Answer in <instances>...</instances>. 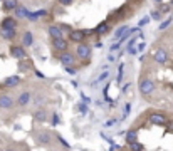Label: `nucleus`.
Here are the masks:
<instances>
[{"label": "nucleus", "instance_id": "412c9836", "mask_svg": "<svg viewBox=\"0 0 173 151\" xmlns=\"http://www.w3.org/2000/svg\"><path fill=\"white\" fill-rule=\"evenodd\" d=\"M27 13H29V10L25 7H22V5H19L17 8H15V15H17V19H27Z\"/></svg>", "mask_w": 173, "mask_h": 151}, {"label": "nucleus", "instance_id": "a211bd4d", "mask_svg": "<svg viewBox=\"0 0 173 151\" xmlns=\"http://www.w3.org/2000/svg\"><path fill=\"white\" fill-rule=\"evenodd\" d=\"M136 141H138V131L136 129H130L126 133V143L133 144V143H136Z\"/></svg>", "mask_w": 173, "mask_h": 151}, {"label": "nucleus", "instance_id": "f257e3e1", "mask_svg": "<svg viewBox=\"0 0 173 151\" xmlns=\"http://www.w3.org/2000/svg\"><path fill=\"white\" fill-rule=\"evenodd\" d=\"M153 91H155V81L150 79V77H145L140 82V92L143 96H150Z\"/></svg>", "mask_w": 173, "mask_h": 151}, {"label": "nucleus", "instance_id": "c9c22d12", "mask_svg": "<svg viewBox=\"0 0 173 151\" xmlns=\"http://www.w3.org/2000/svg\"><path fill=\"white\" fill-rule=\"evenodd\" d=\"M116 123H118V119H109V121L106 123V126H108V128H113V126H114Z\"/></svg>", "mask_w": 173, "mask_h": 151}, {"label": "nucleus", "instance_id": "20e7f679", "mask_svg": "<svg viewBox=\"0 0 173 151\" xmlns=\"http://www.w3.org/2000/svg\"><path fill=\"white\" fill-rule=\"evenodd\" d=\"M10 56L14 57V59H17V61H22V59L27 57L25 49H24L22 46H10Z\"/></svg>", "mask_w": 173, "mask_h": 151}, {"label": "nucleus", "instance_id": "7c9ffc66", "mask_svg": "<svg viewBox=\"0 0 173 151\" xmlns=\"http://www.w3.org/2000/svg\"><path fill=\"white\" fill-rule=\"evenodd\" d=\"M79 111H81V114H84V116H86L87 114V111H89V109H87V104H81V106H79Z\"/></svg>", "mask_w": 173, "mask_h": 151}, {"label": "nucleus", "instance_id": "0eeeda50", "mask_svg": "<svg viewBox=\"0 0 173 151\" xmlns=\"http://www.w3.org/2000/svg\"><path fill=\"white\" fill-rule=\"evenodd\" d=\"M52 46L59 52H66L67 47H69V40H66L64 37L62 39H52Z\"/></svg>", "mask_w": 173, "mask_h": 151}, {"label": "nucleus", "instance_id": "7ed1b4c3", "mask_svg": "<svg viewBox=\"0 0 173 151\" xmlns=\"http://www.w3.org/2000/svg\"><path fill=\"white\" fill-rule=\"evenodd\" d=\"M59 61H61V64H62L64 67H72L74 62H76V56L66 51V52H62V54L59 56Z\"/></svg>", "mask_w": 173, "mask_h": 151}, {"label": "nucleus", "instance_id": "b1692460", "mask_svg": "<svg viewBox=\"0 0 173 151\" xmlns=\"http://www.w3.org/2000/svg\"><path fill=\"white\" fill-rule=\"evenodd\" d=\"M161 17H163V12H160V10H153L151 12V19H153V20H160Z\"/></svg>", "mask_w": 173, "mask_h": 151}, {"label": "nucleus", "instance_id": "6ab92c4d", "mask_svg": "<svg viewBox=\"0 0 173 151\" xmlns=\"http://www.w3.org/2000/svg\"><path fill=\"white\" fill-rule=\"evenodd\" d=\"M94 34H98V35H104V34L109 30V24L108 22H103V24H99V25H98L96 29H94Z\"/></svg>", "mask_w": 173, "mask_h": 151}, {"label": "nucleus", "instance_id": "bb28decb", "mask_svg": "<svg viewBox=\"0 0 173 151\" xmlns=\"http://www.w3.org/2000/svg\"><path fill=\"white\" fill-rule=\"evenodd\" d=\"M27 19H29V20H32V22H36L37 19H39V15H37V12H29L27 13Z\"/></svg>", "mask_w": 173, "mask_h": 151}, {"label": "nucleus", "instance_id": "2f4dec72", "mask_svg": "<svg viewBox=\"0 0 173 151\" xmlns=\"http://www.w3.org/2000/svg\"><path fill=\"white\" fill-rule=\"evenodd\" d=\"M59 123H61V118H59V114L54 113V114H52V124L56 126V124H59Z\"/></svg>", "mask_w": 173, "mask_h": 151}, {"label": "nucleus", "instance_id": "4468645a", "mask_svg": "<svg viewBox=\"0 0 173 151\" xmlns=\"http://www.w3.org/2000/svg\"><path fill=\"white\" fill-rule=\"evenodd\" d=\"M153 59H155L158 64H166V62H168V54H166L165 51H163V49H160V51H156V52H155Z\"/></svg>", "mask_w": 173, "mask_h": 151}, {"label": "nucleus", "instance_id": "a19ab883", "mask_svg": "<svg viewBox=\"0 0 173 151\" xmlns=\"http://www.w3.org/2000/svg\"><path fill=\"white\" fill-rule=\"evenodd\" d=\"M114 59H116V57H114V56H113L111 52H109V56H108V61H111V62H113V61H114Z\"/></svg>", "mask_w": 173, "mask_h": 151}, {"label": "nucleus", "instance_id": "f3484780", "mask_svg": "<svg viewBox=\"0 0 173 151\" xmlns=\"http://www.w3.org/2000/svg\"><path fill=\"white\" fill-rule=\"evenodd\" d=\"M0 35H2L3 40H14L17 35V30H12V29H3L2 32H0Z\"/></svg>", "mask_w": 173, "mask_h": 151}, {"label": "nucleus", "instance_id": "4c0bfd02", "mask_svg": "<svg viewBox=\"0 0 173 151\" xmlns=\"http://www.w3.org/2000/svg\"><path fill=\"white\" fill-rule=\"evenodd\" d=\"M66 72H69V74H76V69H72V67H66Z\"/></svg>", "mask_w": 173, "mask_h": 151}, {"label": "nucleus", "instance_id": "5701e85b", "mask_svg": "<svg viewBox=\"0 0 173 151\" xmlns=\"http://www.w3.org/2000/svg\"><path fill=\"white\" fill-rule=\"evenodd\" d=\"M31 67H32V62H29V61H27V57H25V59H22V61H20V69H22V71L31 69Z\"/></svg>", "mask_w": 173, "mask_h": 151}, {"label": "nucleus", "instance_id": "ddd939ff", "mask_svg": "<svg viewBox=\"0 0 173 151\" xmlns=\"http://www.w3.org/2000/svg\"><path fill=\"white\" fill-rule=\"evenodd\" d=\"M20 84V77L19 76H8L7 79H3L2 86L3 87H14V86H19Z\"/></svg>", "mask_w": 173, "mask_h": 151}, {"label": "nucleus", "instance_id": "1a4fd4ad", "mask_svg": "<svg viewBox=\"0 0 173 151\" xmlns=\"http://www.w3.org/2000/svg\"><path fill=\"white\" fill-rule=\"evenodd\" d=\"M150 123H151V124H156V126H165L168 121H166V118H165L163 114L153 113V114H150Z\"/></svg>", "mask_w": 173, "mask_h": 151}, {"label": "nucleus", "instance_id": "c03bdc74", "mask_svg": "<svg viewBox=\"0 0 173 151\" xmlns=\"http://www.w3.org/2000/svg\"><path fill=\"white\" fill-rule=\"evenodd\" d=\"M153 2H156V3H160V2H161V0H153Z\"/></svg>", "mask_w": 173, "mask_h": 151}, {"label": "nucleus", "instance_id": "a18cd8bd", "mask_svg": "<svg viewBox=\"0 0 173 151\" xmlns=\"http://www.w3.org/2000/svg\"><path fill=\"white\" fill-rule=\"evenodd\" d=\"M171 7H173V2H171Z\"/></svg>", "mask_w": 173, "mask_h": 151}, {"label": "nucleus", "instance_id": "e433bc0d", "mask_svg": "<svg viewBox=\"0 0 173 151\" xmlns=\"http://www.w3.org/2000/svg\"><path fill=\"white\" fill-rule=\"evenodd\" d=\"M120 46H121V44H120V42H116V44H113V46H111V49H109V52H113V51H116V49H120Z\"/></svg>", "mask_w": 173, "mask_h": 151}, {"label": "nucleus", "instance_id": "c85d7f7f", "mask_svg": "<svg viewBox=\"0 0 173 151\" xmlns=\"http://www.w3.org/2000/svg\"><path fill=\"white\" fill-rule=\"evenodd\" d=\"M106 77H108V72L104 71V72H103V74H101L99 77H98V81H96V82H94V84H92V86H94V87H96V86H98V84H99V82H101L103 79H106Z\"/></svg>", "mask_w": 173, "mask_h": 151}, {"label": "nucleus", "instance_id": "c756f323", "mask_svg": "<svg viewBox=\"0 0 173 151\" xmlns=\"http://www.w3.org/2000/svg\"><path fill=\"white\" fill-rule=\"evenodd\" d=\"M130 111H131V104H126V106H125V111H123V119H125V118H128Z\"/></svg>", "mask_w": 173, "mask_h": 151}, {"label": "nucleus", "instance_id": "473e14b6", "mask_svg": "<svg viewBox=\"0 0 173 151\" xmlns=\"http://www.w3.org/2000/svg\"><path fill=\"white\" fill-rule=\"evenodd\" d=\"M150 22V17H145V19H141L140 24H138V27H143V25H146V24Z\"/></svg>", "mask_w": 173, "mask_h": 151}, {"label": "nucleus", "instance_id": "37998d69", "mask_svg": "<svg viewBox=\"0 0 173 151\" xmlns=\"http://www.w3.org/2000/svg\"><path fill=\"white\" fill-rule=\"evenodd\" d=\"M0 151H12V149H8V148H3V149H0Z\"/></svg>", "mask_w": 173, "mask_h": 151}, {"label": "nucleus", "instance_id": "39448f33", "mask_svg": "<svg viewBox=\"0 0 173 151\" xmlns=\"http://www.w3.org/2000/svg\"><path fill=\"white\" fill-rule=\"evenodd\" d=\"M86 37V30H79V29H72L69 32V40L71 42H76V44H81Z\"/></svg>", "mask_w": 173, "mask_h": 151}, {"label": "nucleus", "instance_id": "6e6552de", "mask_svg": "<svg viewBox=\"0 0 173 151\" xmlns=\"http://www.w3.org/2000/svg\"><path fill=\"white\" fill-rule=\"evenodd\" d=\"M47 118H49V113H47L46 108H39L36 113H34V121H36V123H46Z\"/></svg>", "mask_w": 173, "mask_h": 151}, {"label": "nucleus", "instance_id": "9d476101", "mask_svg": "<svg viewBox=\"0 0 173 151\" xmlns=\"http://www.w3.org/2000/svg\"><path fill=\"white\" fill-rule=\"evenodd\" d=\"M31 97H32V94H31L29 91L20 92V94H19V97H17V106H20V108L27 106L29 103H31Z\"/></svg>", "mask_w": 173, "mask_h": 151}, {"label": "nucleus", "instance_id": "393cba45", "mask_svg": "<svg viewBox=\"0 0 173 151\" xmlns=\"http://www.w3.org/2000/svg\"><path fill=\"white\" fill-rule=\"evenodd\" d=\"M130 146H131V151H143V144L138 143V141L133 143V144H130Z\"/></svg>", "mask_w": 173, "mask_h": 151}, {"label": "nucleus", "instance_id": "f704fd0d", "mask_svg": "<svg viewBox=\"0 0 173 151\" xmlns=\"http://www.w3.org/2000/svg\"><path fill=\"white\" fill-rule=\"evenodd\" d=\"M136 40H138V39H136V37H133V39H131V40H130V42H128V46H126V49H131V47H133V46H135V44H136Z\"/></svg>", "mask_w": 173, "mask_h": 151}, {"label": "nucleus", "instance_id": "dca6fc26", "mask_svg": "<svg viewBox=\"0 0 173 151\" xmlns=\"http://www.w3.org/2000/svg\"><path fill=\"white\" fill-rule=\"evenodd\" d=\"M17 7H19V0H3V2H2V8H3L5 12L15 10Z\"/></svg>", "mask_w": 173, "mask_h": 151}, {"label": "nucleus", "instance_id": "aec40b11", "mask_svg": "<svg viewBox=\"0 0 173 151\" xmlns=\"http://www.w3.org/2000/svg\"><path fill=\"white\" fill-rule=\"evenodd\" d=\"M22 44H24L25 47L32 46V44H34V34H32V32H25V34H24V37H22Z\"/></svg>", "mask_w": 173, "mask_h": 151}, {"label": "nucleus", "instance_id": "72a5a7b5", "mask_svg": "<svg viewBox=\"0 0 173 151\" xmlns=\"http://www.w3.org/2000/svg\"><path fill=\"white\" fill-rule=\"evenodd\" d=\"M57 139H59V141H61V144L64 146V148H69V144H67V141H66V139H64V138H62V136H59V134H57Z\"/></svg>", "mask_w": 173, "mask_h": 151}, {"label": "nucleus", "instance_id": "79ce46f5", "mask_svg": "<svg viewBox=\"0 0 173 151\" xmlns=\"http://www.w3.org/2000/svg\"><path fill=\"white\" fill-rule=\"evenodd\" d=\"M82 103H89V97H87V96H84V94H82Z\"/></svg>", "mask_w": 173, "mask_h": 151}, {"label": "nucleus", "instance_id": "58836bf2", "mask_svg": "<svg viewBox=\"0 0 173 151\" xmlns=\"http://www.w3.org/2000/svg\"><path fill=\"white\" fill-rule=\"evenodd\" d=\"M46 13H47V10H37V15H39V17H44Z\"/></svg>", "mask_w": 173, "mask_h": 151}, {"label": "nucleus", "instance_id": "f8f14e48", "mask_svg": "<svg viewBox=\"0 0 173 151\" xmlns=\"http://www.w3.org/2000/svg\"><path fill=\"white\" fill-rule=\"evenodd\" d=\"M49 35L52 39H62L64 37V30L61 25H49Z\"/></svg>", "mask_w": 173, "mask_h": 151}, {"label": "nucleus", "instance_id": "cd10ccee", "mask_svg": "<svg viewBox=\"0 0 173 151\" xmlns=\"http://www.w3.org/2000/svg\"><path fill=\"white\" fill-rule=\"evenodd\" d=\"M170 24H171V19H166L165 22H161V24H160V27H158V29H160V30H165V29L170 25Z\"/></svg>", "mask_w": 173, "mask_h": 151}, {"label": "nucleus", "instance_id": "4be33fe9", "mask_svg": "<svg viewBox=\"0 0 173 151\" xmlns=\"http://www.w3.org/2000/svg\"><path fill=\"white\" fill-rule=\"evenodd\" d=\"M128 30H130V27H128V25H123V27H120V29H118V30L114 32V39H116V40H120V39H121L123 35H125V34H126Z\"/></svg>", "mask_w": 173, "mask_h": 151}, {"label": "nucleus", "instance_id": "49530a36", "mask_svg": "<svg viewBox=\"0 0 173 151\" xmlns=\"http://www.w3.org/2000/svg\"><path fill=\"white\" fill-rule=\"evenodd\" d=\"M2 2H3V0H2Z\"/></svg>", "mask_w": 173, "mask_h": 151}, {"label": "nucleus", "instance_id": "a878e982", "mask_svg": "<svg viewBox=\"0 0 173 151\" xmlns=\"http://www.w3.org/2000/svg\"><path fill=\"white\" fill-rule=\"evenodd\" d=\"M72 2L74 0H57V3L61 7H69V5H72Z\"/></svg>", "mask_w": 173, "mask_h": 151}, {"label": "nucleus", "instance_id": "423d86ee", "mask_svg": "<svg viewBox=\"0 0 173 151\" xmlns=\"http://www.w3.org/2000/svg\"><path fill=\"white\" fill-rule=\"evenodd\" d=\"M0 29H12V30H17V19L14 17H3L2 22H0Z\"/></svg>", "mask_w": 173, "mask_h": 151}, {"label": "nucleus", "instance_id": "9b49d317", "mask_svg": "<svg viewBox=\"0 0 173 151\" xmlns=\"http://www.w3.org/2000/svg\"><path fill=\"white\" fill-rule=\"evenodd\" d=\"M0 108L2 109H12L14 108V99L8 94H2L0 96Z\"/></svg>", "mask_w": 173, "mask_h": 151}, {"label": "nucleus", "instance_id": "f03ea898", "mask_svg": "<svg viewBox=\"0 0 173 151\" xmlns=\"http://www.w3.org/2000/svg\"><path fill=\"white\" fill-rule=\"evenodd\" d=\"M76 54H77V57H79V59H89V57H91V47L89 46H87V44H77V49H76Z\"/></svg>", "mask_w": 173, "mask_h": 151}, {"label": "nucleus", "instance_id": "2eb2a0df", "mask_svg": "<svg viewBox=\"0 0 173 151\" xmlns=\"http://www.w3.org/2000/svg\"><path fill=\"white\" fill-rule=\"evenodd\" d=\"M37 141L41 144H51V133H47V131H39L37 133Z\"/></svg>", "mask_w": 173, "mask_h": 151}, {"label": "nucleus", "instance_id": "ea45409f", "mask_svg": "<svg viewBox=\"0 0 173 151\" xmlns=\"http://www.w3.org/2000/svg\"><path fill=\"white\" fill-rule=\"evenodd\" d=\"M128 51H130V52H131V54H133V56H135V54H136V52H138V49H135V47H131V49H128Z\"/></svg>", "mask_w": 173, "mask_h": 151}]
</instances>
